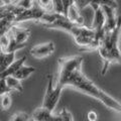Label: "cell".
I'll list each match as a JSON object with an SVG mask.
<instances>
[{
  "instance_id": "obj_29",
  "label": "cell",
  "mask_w": 121,
  "mask_h": 121,
  "mask_svg": "<svg viewBox=\"0 0 121 121\" xmlns=\"http://www.w3.org/2000/svg\"><path fill=\"white\" fill-rule=\"evenodd\" d=\"M32 121H35V120H32Z\"/></svg>"
},
{
  "instance_id": "obj_15",
  "label": "cell",
  "mask_w": 121,
  "mask_h": 121,
  "mask_svg": "<svg viewBox=\"0 0 121 121\" xmlns=\"http://www.w3.org/2000/svg\"><path fill=\"white\" fill-rule=\"evenodd\" d=\"M5 81H6V84L7 86L9 87V89L11 91H18V92H22L23 91V88H22V85H21V81L16 79L13 76H9V77L5 78Z\"/></svg>"
},
{
  "instance_id": "obj_9",
  "label": "cell",
  "mask_w": 121,
  "mask_h": 121,
  "mask_svg": "<svg viewBox=\"0 0 121 121\" xmlns=\"http://www.w3.org/2000/svg\"><path fill=\"white\" fill-rule=\"evenodd\" d=\"M66 16L69 18L72 22H74V23H76L77 25H85L84 17L82 16L81 10L78 8L76 3L72 4L69 7V9H68L67 13H66Z\"/></svg>"
},
{
  "instance_id": "obj_26",
  "label": "cell",
  "mask_w": 121,
  "mask_h": 121,
  "mask_svg": "<svg viewBox=\"0 0 121 121\" xmlns=\"http://www.w3.org/2000/svg\"><path fill=\"white\" fill-rule=\"evenodd\" d=\"M97 118H98V116L95 111H90L88 113V120L89 121H96Z\"/></svg>"
},
{
  "instance_id": "obj_24",
  "label": "cell",
  "mask_w": 121,
  "mask_h": 121,
  "mask_svg": "<svg viewBox=\"0 0 121 121\" xmlns=\"http://www.w3.org/2000/svg\"><path fill=\"white\" fill-rule=\"evenodd\" d=\"M60 115V117H62V121H73L72 114L67 110V109H63Z\"/></svg>"
},
{
  "instance_id": "obj_28",
  "label": "cell",
  "mask_w": 121,
  "mask_h": 121,
  "mask_svg": "<svg viewBox=\"0 0 121 121\" xmlns=\"http://www.w3.org/2000/svg\"><path fill=\"white\" fill-rule=\"evenodd\" d=\"M2 1V4H10L13 0H1Z\"/></svg>"
},
{
  "instance_id": "obj_23",
  "label": "cell",
  "mask_w": 121,
  "mask_h": 121,
  "mask_svg": "<svg viewBox=\"0 0 121 121\" xmlns=\"http://www.w3.org/2000/svg\"><path fill=\"white\" fill-rule=\"evenodd\" d=\"M75 3H76V5L78 6V8L82 11L83 9H85L87 6L90 5L91 0H75Z\"/></svg>"
},
{
  "instance_id": "obj_5",
  "label": "cell",
  "mask_w": 121,
  "mask_h": 121,
  "mask_svg": "<svg viewBox=\"0 0 121 121\" xmlns=\"http://www.w3.org/2000/svg\"><path fill=\"white\" fill-rule=\"evenodd\" d=\"M45 12L47 11H44L43 8H40L39 5L33 4L32 7L25 10H22L19 14H17L14 19V23H19V22H23L26 20H33L35 22H39Z\"/></svg>"
},
{
  "instance_id": "obj_20",
  "label": "cell",
  "mask_w": 121,
  "mask_h": 121,
  "mask_svg": "<svg viewBox=\"0 0 121 121\" xmlns=\"http://www.w3.org/2000/svg\"><path fill=\"white\" fill-rule=\"evenodd\" d=\"M52 9H54V12L64 14V5H63L62 0H52Z\"/></svg>"
},
{
  "instance_id": "obj_18",
  "label": "cell",
  "mask_w": 121,
  "mask_h": 121,
  "mask_svg": "<svg viewBox=\"0 0 121 121\" xmlns=\"http://www.w3.org/2000/svg\"><path fill=\"white\" fill-rule=\"evenodd\" d=\"M35 4L39 5L40 8H43L44 11H48V12L54 11L52 0H35Z\"/></svg>"
},
{
  "instance_id": "obj_1",
  "label": "cell",
  "mask_w": 121,
  "mask_h": 121,
  "mask_svg": "<svg viewBox=\"0 0 121 121\" xmlns=\"http://www.w3.org/2000/svg\"><path fill=\"white\" fill-rule=\"evenodd\" d=\"M121 33V16L117 17V25L112 31L106 33L98 47L100 56L103 60V68L101 74L104 75L109 66L114 63L121 64V51L119 48V39Z\"/></svg>"
},
{
  "instance_id": "obj_2",
  "label": "cell",
  "mask_w": 121,
  "mask_h": 121,
  "mask_svg": "<svg viewBox=\"0 0 121 121\" xmlns=\"http://www.w3.org/2000/svg\"><path fill=\"white\" fill-rule=\"evenodd\" d=\"M66 86L74 87V88H76L77 90L82 91L83 93L95 98L97 100L100 99L101 93H102V91H103L100 88H98L92 81L89 80V79L83 74L82 69L75 71L74 73L68 78V80L65 83V87Z\"/></svg>"
},
{
  "instance_id": "obj_3",
  "label": "cell",
  "mask_w": 121,
  "mask_h": 121,
  "mask_svg": "<svg viewBox=\"0 0 121 121\" xmlns=\"http://www.w3.org/2000/svg\"><path fill=\"white\" fill-rule=\"evenodd\" d=\"M82 56H66V58L59 59V76L56 84L65 87V83L68 78L74 73L75 71L82 69L83 64Z\"/></svg>"
},
{
  "instance_id": "obj_17",
  "label": "cell",
  "mask_w": 121,
  "mask_h": 121,
  "mask_svg": "<svg viewBox=\"0 0 121 121\" xmlns=\"http://www.w3.org/2000/svg\"><path fill=\"white\" fill-rule=\"evenodd\" d=\"M12 2L20 11L28 9L35 4V0H13Z\"/></svg>"
},
{
  "instance_id": "obj_14",
  "label": "cell",
  "mask_w": 121,
  "mask_h": 121,
  "mask_svg": "<svg viewBox=\"0 0 121 121\" xmlns=\"http://www.w3.org/2000/svg\"><path fill=\"white\" fill-rule=\"evenodd\" d=\"M35 72V69L33 67H28V66H24L22 65L19 69H18L15 73L12 75L13 77H15L18 80H24V79L28 78L30 75L33 74Z\"/></svg>"
},
{
  "instance_id": "obj_8",
  "label": "cell",
  "mask_w": 121,
  "mask_h": 121,
  "mask_svg": "<svg viewBox=\"0 0 121 121\" xmlns=\"http://www.w3.org/2000/svg\"><path fill=\"white\" fill-rule=\"evenodd\" d=\"M102 9L104 11L105 14V25H104V30L106 33L112 31L113 29L116 27L117 25V15H116V8H113V7L110 6H101Z\"/></svg>"
},
{
  "instance_id": "obj_21",
  "label": "cell",
  "mask_w": 121,
  "mask_h": 121,
  "mask_svg": "<svg viewBox=\"0 0 121 121\" xmlns=\"http://www.w3.org/2000/svg\"><path fill=\"white\" fill-rule=\"evenodd\" d=\"M29 116L25 112H18L11 117L10 121H28Z\"/></svg>"
},
{
  "instance_id": "obj_27",
  "label": "cell",
  "mask_w": 121,
  "mask_h": 121,
  "mask_svg": "<svg viewBox=\"0 0 121 121\" xmlns=\"http://www.w3.org/2000/svg\"><path fill=\"white\" fill-rule=\"evenodd\" d=\"M51 121H62V117L60 115H52Z\"/></svg>"
},
{
  "instance_id": "obj_4",
  "label": "cell",
  "mask_w": 121,
  "mask_h": 121,
  "mask_svg": "<svg viewBox=\"0 0 121 121\" xmlns=\"http://www.w3.org/2000/svg\"><path fill=\"white\" fill-rule=\"evenodd\" d=\"M63 89H64V87H62L59 84L54 85V83H52V77L50 76L48 77L47 92H45L43 102V107L47 108L48 110H50L52 112L54 111L59 103L60 93H62Z\"/></svg>"
},
{
  "instance_id": "obj_7",
  "label": "cell",
  "mask_w": 121,
  "mask_h": 121,
  "mask_svg": "<svg viewBox=\"0 0 121 121\" xmlns=\"http://www.w3.org/2000/svg\"><path fill=\"white\" fill-rule=\"evenodd\" d=\"M9 35L12 36V39L16 41L18 44H21L25 47L26 41L28 40L30 35V30L28 28L20 27L16 24H13L9 29Z\"/></svg>"
},
{
  "instance_id": "obj_12",
  "label": "cell",
  "mask_w": 121,
  "mask_h": 121,
  "mask_svg": "<svg viewBox=\"0 0 121 121\" xmlns=\"http://www.w3.org/2000/svg\"><path fill=\"white\" fill-rule=\"evenodd\" d=\"M52 117V112L48 110L47 108H44L41 106L40 108H37L33 111L31 118L35 121H51Z\"/></svg>"
},
{
  "instance_id": "obj_19",
  "label": "cell",
  "mask_w": 121,
  "mask_h": 121,
  "mask_svg": "<svg viewBox=\"0 0 121 121\" xmlns=\"http://www.w3.org/2000/svg\"><path fill=\"white\" fill-rule=\"evenodd\" d=\"M12 103V100H11V96L10 93H6L2 96V101H1V106L3 108V110H8Z\"/></svg>"
},
{
  "instance_id": "obj_16",
  "label": "cell",
  "mask_w": 121,
  "mask_h": 121,
  "mask_svg": "<svg viewBox=\"0 0 121 121\" xmlns=\"http://www.w3.org/2000/svg\"><path fill=\"white\" fill-rule=\"evenodd\" d=\"M90 6L92 8H96V7H99V6H110L113 7V8H116L117 9V2L116 0H91V3H90Z\"/></svg>"
},
{
  "instance_id": "obj_6",
  "label": "cell",
  "mask_w": 121,
  "mask_h": 121,
  "mask_svg": "<svg viewBox=\"0 0 121 121\" xmlns=\"http://www.w3.org/2000/svg\"><path fill=\"white\" fill-rule=\"evenodd\" d=\"M55 51V43L52 41H48V43H40L35 45L30 48V55L35 56L36 59H43L47 58V56H51Z\"/></svg>"
},
{
  "instance_id": "obj_25",
  "label": "cell",
  "mask_w": 121,
  "mask_h": 121,
  "mask_svg": "<svg viewBox=\"0 0 121 121\" xmlns=\"http://www.w3.org/2000/svg\"><path fill=\"white\" fill-rule=\"evenodd\" d=\"M62 1H63V5H64V15L66 16V13H67L68 9H69V7L72 4L75 3V0H62Z\"/></svg>"
},
{
  "instance_id": "obj_22",
  "label": "cell",
  "mask_w": 121,
  "mask_h": 121,
  "mask_svg": "<svg viewBox=\"0 0 121 121\" xmlns=\"http://www.w3.org/2000/svg\"><path fill=\"white\" fill-rule=\"evenodd\" d=\"M10 92H11V90L7 86L5 79H0V97L3 96L6 93H10Z\"/></svg>"
},
{
  "instance_id": "obj_11",
  "label": "cell",
  "mask_w": 121,
  "mask_h": 121,
  "mask_svg": "<svg viewBox=\"0 0 121 121\" xmlns=\"http://www.w3.org/2000/svg\"><path fill=\"white\" fill-rule=\"evenodd\" d=\"M25 60H26V56H22V58L19 59V60H14V62L11 64V65L7 68L6 70H4L2 73H0V79H5L7 77H9V76H12L22 65H24Z\"/></svg>"
},
{
  "instance_id": "obj_13",
  "label": "cell",
  "mask_w": 121,
  "mask_h": 121,
  "mask_svg": "<svg viewBox=\"0 0 121 121\" xmlns=\"http://www.w3.org/2000/svg\"><path fill=\"white\" fill-rule=\"evenodd\" d=\"M15 52H1L0 54V73L6 70L14 62Z\"/></svg>"
},
{
  "instance_id": "obj_10",
  "label": "cell",
  "mask_w": 121,
  "mask_h": 121,
  "mask_svg": "<svg viewBox=\"0 0 121 121\" xmlns=\"http://www.w3.org/2000/svg\"><path fill=\"white\" fill-rule=\"evenodd\" d=\"M99 101L101 103H103L106 107L112 109L118 113H121V103H119L116 99H114L113 97H111L110 95L106 94L104 91H102L101 93V96H100V99Z\"/></svg>"
}]
</instances>
